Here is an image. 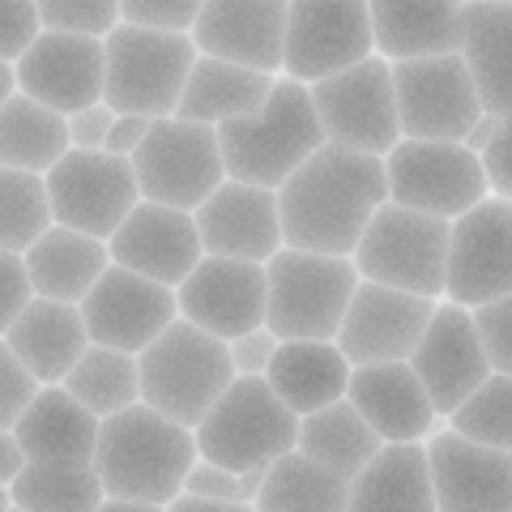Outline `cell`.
Here are the masks:
<instances>
[{
	"mask_svg": "<svg viewBox=\"0 0 512 512\" xmlns=\"http://www.w3.org/2000/svg\"><path fill=\"white\" fill-rule=\"evenodd\" d=\"M175 303L184 320L231 342L235 333L265 325V261L205 252L175 286Z\"/></svg>",
	"mask_w": 512,
	"mask_h": 512,
	"instance_id": "18",
	"label": "cell"
},
{
	"mask_svg": "<svg viewBox=\"0 0 512 512\" xmlns=\"http://www.w3.org/2000/svg\"><path fill=\"white\" fill-rule=\"evenodd\" d=\"M107 252L116 265L137 269V274H146L163 286H180L188 278V269L205 256L192 210H175V205L146 201V197L107 235Z\"/></svg>",
	"mask_w": 512,
	"mask_h": 512,
	"instance_id": "22",
	"label": "cell"
},
{
	"mask_svg": "<svg viewBox=\"0 0 512 512\" xmlns=\"http://www.w3.org/2000/svg\"><path fill=\"white\" fill-rule=\"evenodd\" d=\"M30 295H35V286H30L22 252L0 248V338H5V329L13 325V316L30 303Z\"/></svg>",
	"mask_w": 512,
	"mask_h": 512,
	"instance_id": "47",
	"label": "cell"
},
{
	"mask_svg": "<svg viewBox=\"0 0 512 512\" xmlns=\"http://www.w3.org/2000/svg\"><path fill=\"white\" fill-rule=\"evenodd\" d=\"M180 491H188V495H218V500H231V504L252 508V504L244 500V491H239V470L218 466V461L201 457V453H197V461L188 466Z\"/></svg>",
	"mask_w": 512,
	"mask_h": 512,
	"instance_id": "46",
	"label": "cell"
},
{
	"mask_svg": "<svg viewBox=\"0 0 512 512\" xmlns=\"http://www.w3.org/2000/svg\"><path fill=\"white\" fill-rule=\"evenodd\" d=\"M350 483L325 470L320 461H312L299 448H286L282 457H274L265 466V483L256 491L261 512H346Z\"/></svg>",
	"mask_w": 512,
	"mask_h": 512,
	"instance_id": "35",
	"label": "cell"
},
{
	"mask_svg": "<svg viewBox=\"0 0 512 512\" xmlns=\"http://www.w3.org/2000/svg\"><path fill=\"white\" fill-rule=\"evenodd\" d=\"M43 30L35 0H0V60H18Z\"/></svg>",
	"mask_w": 512,
	"mask_h": 512,
	"instance_id": "44",
	"label": "cell"
},
{
	"mask_svg": "<svg viewBox=\"0 0 512 512\" xmlns=\"http://www.w3.org/2000/svg\"><path fill=\"white\" fill-rule=\"evenodd\" d=\"M350 261H355L359 278L367 282H384V286H397V291L440 299L444 261H448V218L384 201L367 218Z\"/></svg>",
	"mask_w": 512,
	"mask_h": 512,
	"instance_id": "8",
	"label": "cell"
},
{
	"mask_svg": "<svg viewBox=\"0 0 512 512\" xmlns=\"http://www.w3.org/2000/svg\"><path fill=\"white\" fill-rule=\"evenodd\" d=\"M197 43L188 30L120 22L103 35V99L137 116H175Z\"/></svg>",
	"mask_w": 512,
	"mask_h": 512,
	"instance_id": "4",
	"label": "cell"
},
{
	"mask_svg": "<svg viewBox=\"0 0 512 512\" xmlns=\"http://www.w3.org/2000/svg\"><path fill=\"white\" fill-rule=\"evenodd\" d=\"M389 64L402 137L461 141L474 128V120L483 116V99H478V86L461 52H436Z\"/></svg>",
	"mask_w": 512,
	"mask_h": 512,
	"instance_id": "13",
	"label": "cell"
},
{
	"mask_svg": "<svg viewBox=\"0 0 512 512\" xmlns=\"http://www.w3.org/2000/svg\"><path fill=\"white\" fill-rule=\"evenodd\" d=\"M52 222L86 235L107 239L141 201L133 158L111 150H77L69 146L43 171Z\"/></svg>",
	"mask_w": 512,
	"mask_h": 512,
	"instance_id": "11",
	"label": "cell"
},
{
	"mask_svg": "<svg viewBox=\"0 0 512 512\" xmlns=\"http://www.w3.org/2000/svg\"><path fill=\"white\" fill-rule=\"evenodd\" d=\"M167 512H244V504H231V500H218V495H188V491H175Z\"/></svg>",
	"mask_w": 512,
	"mask_h": 512,
	"instance_id": "52",
	"label": "cell"
},
{
	"mask_svg": "<svg viewBox=\"0 0 512 512\" xmlns=\"http://www.w3.org/2000/svg\"><path fill=\"white\" fill-rule=\"evenodd\" d=\"M278 342H282V338H278V333L269 329V325H256V329L235 333V338L227 342L235 376H265V367H269V359H274Z\"/></svg>",
	"mask_w": 512,
	"mask_h": 512,
	"instance_id": "48",
	"label": "cell"
},
{
	"mask_svg": "<svg viewBox=\"0 0 512 512\" xmlns=\"http://www.w3.org/2000/svg\"><path fill=\"white\" fill-rule=\"evenodd\" d=\"M495 124H500V116H495V111H483V116L474 120V128L466 137H461V146L466 150H474V154H483V146L491 141V133H495Z\"/></svg>",
	"mask_w": 512,
	"mask_h": 512,
	"instance_id": "54",
	"label": "cell"
},
{
	"mask_svg": "<svg viewBox=\"0 0 512 512\" xmlns=\"http://www.w3.org/2000/svg\"><path fill=\"white\" fill-rule=\"evenodd\" d=\"M137 188L146 201H163L175 210H197L210 192L227 180L218 128L205 120L158 116L146 141L133 150Z\"/></svg>",
	"mask_w": 512,
	"mask_h": 512,
	"instance_id": "10",
	"label": "cell"
},
{
	"mask_svg": "<svg viewBox=\"0 0 512 512\" xmlns=\"http://www.w3.org/2000/svg\"><path fill=\"white\" fill-rule=\"evenodd\" d=\"M389 201L384 158L325 141L278 184L282 244L350 256L380 205Z\"/></svg>",
	"mask_w": 512,
	"mask_h": 512,
	"instance_id": "1",
	"label": "cell"
},
{
	"mask_svg": "<svg viewBox=\"0 0 512 512\" xmlns=\"http://www.w3.org/2000/svg\"><path fill=\"white\" fill-rule=\"evenodd\" d=\"M39 393V380L26 372V363L13 355L9 342L0 338V427H13L26 402Z\"/></svg>",
	"mask_w": 512,
	"mask_h": 512,
	"instance_id": "43",
	"label": "cell"
},
{
	"mask_svg": "<svg viewBox=\"0 0 512 512\" xmlns=\"http://www.w3.org/2000/svg\"><path fill=\"white\" fill-rule=\"evenodd\" d=\"M214 128L227 175L256 188H278L303 158L325 146V128L316 120L308 86L286 73L274 77V90H269L261 111L222 120Z\"/></svg>",
	"mask_w": 512,
	"mask_h": 512,
	"instance_id": "3",
	"label": "cell"
},
{
	"mask_svg": "<svg viewBox=\"0 0 512 512\" xmlns=\"http://www.w3.org/2000/svg\"><path fill=\"white\" fill-rule=\"evenodd\" d=\"M137 380L146 406L184 427H197L201 414L235 380V367L227 342L205 333L201 325H192V320L175 316L137 355Z\"/></svg>",
	"mask_w": 512,
	"mask_h": 512,
	"instance_id": "5",
	"label": "cell"
},
{
	"mask_svg": "<svg viewBox=\"0 0 512 512\" xmlns=\"http://www.w3.org/2000/svg\"><path fill=\"white\" fill-rule=\"evenodd\" d=\"M201 5L205 0H120V18L124 22H141V26L188 30Z\"/></svg>",
	"mask_w": 512,
	"mask_h": 512,
	"instance_id": "45",
	"label": "cell"
},
{
	"mask_svg": "<svg viewBox=\"0 0 512 512\" xmlns=\"http://www.w3.org/2000/svg\"><path fill=\"white\" fill-rule=\"evenodd\" d=\"M13 90H18V77H13V64H9V60H0V103H5Z\"/></svg>",
	"mask_w": 512,
	"mask_h": 512,
	"instance_id": "56",
	"label": "cell"
},
{
	"mask_svg": "<svg viewBox=\"0 0 512 512\" xmlns=\"http://www.w3.org/2000/svg\"><path fill=\"white\" fill-rule=\"evenodd\" d=\"M444 423L453 431H461V436L478 440V444L508 448L512 453V376L491 372Z\"/></svg>",
	"mask_w": 512,
	"mask_h": 512,
	"instance_id": "40",
	"label": "cell"
},
{
	"mask_svg": "<svg viewBox=\"0 0 512 512\" xmlns=\"http://www.w3.org/2000/svg\"><path fill=\"white\" fill-rule=\"evenodd\" d=\"M99 512H158V508L146 500H133V495H103Z\"/></svg>",
	"mask_w": 512,
	"mask_h": 512,
	"instance_id": "55",
	"label": "cell"
},
{
	"mask_svg": "<svg viewBox=\"0 0 512 512\" xmlns=\"http://www.w3.org/2000/svg\"><path fill=\"white\" fill-rule=\"evenodd\" d=\"M512 291V201L487 192L466 214L448 218V261L444 295L461 308Z\"/></svg>",
	"mask_w": 512,
	"mask_h": 512,
	"instance_id": "14",
	"label": "cell"
},
{
	"mask_svg": "<svg viewBox=\"0 0 512 512\" xmlns=\"http://www.w3.org/2000/svg\"><path fill=\"white\" fill-rule=\"evenodd\" d=\"M478 163H483L487 188L495 192V197H508L512 201V116H500L491 141L483 146V154H478Z\"/></svg>",
	"mask_w": 512,
	"mask_h": 512,
	"instance_id": "49",
	"label": "cell"
},
{
	"mask_svg": "<svg viewBox=\"0 0 512 512\" xmlns=\"http://www.w3.org/2000/svg\"><path fill=\"white\" fill-rule=\"evenodd\" d=\"M201 248L214 256H239V261H269L282 248V214L278 188H256L244 180H222L197 210Z\"/></svg>",
	"mask_w": 512,
	"mask_h": 512,
	"instance_id": "23",
	"label": "cell"
},
{
	"mask_svg": "<svg viewBox=\"0 0 512 512\" xmlns=\"http://www.w3.org/2000/svg\"><path fill=\"white\" fill-rule=\"evenodd\" d=\"M380 444H384L380 431L355 410L350 397H338V402L303 414V419H299V436H295L299 453H308L325 470L346 478V483L367 466V461H372V453Z\"/></svg>",
	"mask_w": 512,
	"mask_h": 512,
	"instance_id": "34",
	"label": "cell"
},
{
	"mask_svg": "<svg viewBox=\"0 0 512 512\" xmlns=\"http://www.w3.org/2000/svg\"><path fill=\"white\" fill-rule=\"evenodd\" d=\"M355 286L359 269L350 256L282 244L265 261V325L278 338H338Z\"/></svg>",
	"mask_w": 512,
	"mask_h": 512,
	"instance_id": "6",
	"label": "cell"
},
{
	"mask_svg": "<svg viewBox=\"0 0 512 512\" xmlns=\"http://www.w3.org/2000/svg\"><path fill=\"white\" fill-rule=\"evenodd\" d=\"M111 120H116V107H111L107 99L69 111V116H64V124H69V146H77V150H103Z\"/></svg>",
	"mask_w": 512,
	"mask_h": 512,
	"instance_id": "50",
	"label": "cell"
},
{
	"mask_svg": "<svg viewBox=\"0 0 512 512\" xmlns=\"http://www.w3.org/2000/svg\"><path fill=\"white\" fill-rule=\"evenodd\" d=\"M150 124H154V120H150V116H137V111H116V120H111V128H107L103 150L133 158V150L141 146V141H146Z\"/></svg>",
	"mask_w": 512,
	"mask_h": 512,
	"instance_id": "51",
	"label": "cell"
},
{
	"mask_svg": "<svg viewBox=\"0 0 512 512\" xmlns=\"http://www.w3.org/2000/svg\"><path fill=\"white\" fill-rule=\"evenodd\" d=\"M77 402L90 406L99 419L116 414L124 406L141 402V380H137V355L116 346H103V342H90L77 363L69 367V376L60 380Z\"/></svg>",
	"mask_w": 512,
	"mask_h": 512,
	"instance_id": "38",
	"label": "cell"
},
{
	"mask_svg": "<svg viewBox=\"0 0 512 512\" xmlns=\"http://www.w3.org/2000/svg\"><path fill=\"white\" fill-rule=\"evenodd\" d=\"M192 461H197L192 427L167 419L146 402H133L99 423L90 466L103 478V495H133L167 512Z\"/></svg>",
	"mask_w": 512,
	"mask_h": 512,
	"instance_id": "2",
	"label": "cell"
},
{
	"mask_svg": "<svg viewBox=\"0 0 512 512\" xmlns=\"http://www.w3.org/2000/svg\"><path fill=\"white\" fill-rule=\"evenodd\" d=\"M269 90H274V73L248 69V64L235 60H218L197 52L188 69V82L180 94V107L175 116L184 120H205V124H222V120H239L261 111Z\"/></svg>",
	"mask_w": 512,
	"mask_h": 512,
	"instance_id": "33",
	"label": "cell"
},
{
	"mask_svg": "<svg viewBox=\"0 0 512 512\" xmlns=\"http://www.w3.org/2000/svg\"><path fill=\"white\" fill-rule=\"evenodd\" d=\"M197 453L227 470L269 466L286 448H295L299 414L269 389L265 376H235L218 402L192 427Z\"/></svg>",
	"mask_w": 512,
	"mask_h": 512,
	"instance_id": "7",
	"label": "cell"
},
{
	"mask_svg": "<svg viewBox=\"0 0 512 512\" xmlns=\"http://www.w3.org/2000/svg\"><path fill=\"white\" fill-rule=\"evenodd\" d=\"M466 0H367L372 39L384 60L457 52Z\"/></svg>",
	"mask_w": 512,
	"mask_h": 512,
	"instance_id": "30",
	"label": "cell"
},
{
	"mask_svg": "<svg viewBox=\"0 0 512 512\" xmlns=\"http://www.w3.org/2000/svg\"><path fill=\"white\" fill-rule=\"evenodd\" d=\"M22 261H26V274H30L35 295L82 303V295L111 265V252H107V239L52 222V227L22 252Z\"/></svg>",
	"mask_w": 512,
	"mask_h": 512,
	"instance_id": "32",
	"label": "cell"
},
{
	"mask_svg": "<svg viewBox=\"0 0 512 512\" xmlns=\"http://www.w3.org/2000/svg\"><path fill=\"white\" fill-rule=\"evenodd\" d=\"M410 367L423 380L440 419H448L491 376L487 350L478 342L470 308H461L453 299H436V312H431L419 346L410 350Z\"/></svg>",
	"mask_w": 512,
	"mask_h": 512,
	"instance_id": "19",
	"label": "cell"
},
{
	"mask_svg": "<svg viewBox=\"0 0 512 512\" xmlns=\"http://www.w3.org/2000/svg\"><path fill=\"white\" fill-rule=\"evenodd\" d=\"M188 35L205 56L278 77L286 47V0H205Z\"/></svg>",
	"mask_w": 512,
	"mask_h": 512,
	"instance_id": "24",
	"label": "cell"
},
{
	"mask_svg": "<svg viewBox=\"0 0 512 512\" xmlns=\"http://www.w3.org/2000/svg\"><path fill=\"white\" fill-rule=\"evenodd\" d=\"M9 500L22 512H99L103 478L94 466L26 461L9 483Z\"/></svg>",
	"mask_w": 512,
	"mask_h": 512,
	"instance_id": "37",
	"label": "cell"
},
{
	"mask_svg": "<svg viewBox=\"0 0 512 512\" xmlns=\"http://www.w3.org/2000/svg\"><path fill=\"white\" fill-rule=\"evenodd\" d=\"M5 342L39 384H60L77 363V355L90 346V333L77 303L30 295V303L5 329Z\"/></svg>",
	"mask_w": 512,
	"mask_h": 512,
	"instance_id": "27",
	"label": "cell"
},
{
	"mask_svg": "<svg viewBox=\"0 0 512 512\" xmlns=\"http://www.w3.org/2000/svg\"><path fill=\"white\" fill-rule=\"evenodd\" d=\"M18 90L47 103L60 116L103 99V39L39 30L35 43L13 60Z\"/></svg>",
	"mask_w": 512,
	"mask_h": 512,
	"instance_id": "21",
	"label": "cell"
},
{
	"mask_svg": "<svg viewBox=\"0 0 512 512\" xmlns=\"http://www.w3.org/2000/svg\"><path fill=\"white\" fill-rule=\"evenodd\" d=\"M265 380L303 419V414L346 397L350 359L333 338H282L265 367Z\"/></svg>",
	"mask_w": 512,
	"mask_h": 512,
	"instance_id": "29",
	"label": "cell"
},
{
	"mask_svg": "<svg viewBox=\"0 0 512 512\" xmlns=\"http://www.w3.org/2000/svg\"><path fill=\"white\" fill-rule=\"evenodd\" d=\"M26 466V453L18 436H13V427H0V483H13V474Z\"/></svg>",
	"mask_w": 512,
	"mask_h": 512,
	"instance_id": "53",
	"label": "cell"
},
{
	"mask_svg": "<svg viewBox=\"0 0 512 512\" xmlns=\"http://www.w3.org/2000/svg\"><path fill=\"white\" fill-rule=\"evenodd\" d=\"M461 60L478 86L483 111L512 116V5L466 0L461 5Z\"/></svg>",
	"mask_w": 512,
	"mask_h": 512,
	"instance_id": "31",
	"label": "cell"
},
{
	"mask_svg": "<svg viewBox=\"0 0 512 512\" xmlns=\"http://www.w3.org/2000/svg\"><path fill=\"white\" fill-rule=\"evenodd\" d=\"M99 414L82 406L64 384H39V393L13 423L26 461H60V466H90L99 444Z\"/></svg>",
	"mask_w": 512,
	"mask_h": 512,
	"instance_id": "26",
	"label": "cell"
},
{
	"mask_svg": "<svg viewBox=\"0 0 512 512\" xmlns=\"http://www.w3.org/2000/svg\"><path fill=\"white\" fill-rule=\"evenodd\" d=\"M52 227V201L39 171L0 167V248L26 252Z\"/></svg>",
	"mask_w": 512,
	"mask_h": 512,
	"instance_id": "39",
	"label": "cell"
},
{
	"mask_svg": "<svg viewBox=\"0 0 512 512\" xmlns=\"http://www.w3.org/2000/svg\"><path fill=\"white\" fill-rule=\"evenodd\" d=\"M474 316V329H478V342L487 350V363L491 372H508L512 376V291L500 299H487L470 308Z\"/></svg>",
	"mask_w": 512,
	"mask_h": 512,
	"instance_id": "42",
	"label": "cell"
},
{
	"mask_svg": "<svg viewBox=\"0 0 512 512\" xmlns=\"http://www.w3.org/2000/svg\"><path fill=\"white\" fill-rule=\"evenodd\" d=\"M500 5H512V0H500Z\"/></svg>",
	"mask_w": 512,
	"mask_h": 512,
	"instance_id": "58",
	"label": "cell"
},
{
	"mask_svg": "<svg viewBox=\"0 0 512 512\" xmlns=\"http://www.w3.org/2000/svg\"><path fill=\"white\" fill-rule=\"evenodd\" d=\"M316 120L325 128V141L359 154H389L402 141L397 124V94H393V64L380 52L363 56L346 69L320 77L308 86Z\"/></svg>",
	"mask_w": 512,
	"mask_h": 512,
	"instance_id": "9",
	"label": "cell"
},
{
	"mask_svg": "<svg viewBox=\"0 0 512 512\" xmlns=\"http://www.w3.org/2000/svg\"><path fill=\"white\" fill-rule=\"evenodd\" d=\"M5 508H13V500H9V483H0V512Z\"/></svg>",
	"mask_w": 512,
	"mask_h": 512,
	"instance_id": "57",
	"label": "cell"
},
{
	"mask_svg": "<svg viewBox=\"0 0 512 512\" xmlns=\"http://www.w3.org/2000/svg\"><path fill=\"white\" fill-rule=\"evenodd\" d=\"M427 444L436 508L444 512H512V453L478 444L440 423Z\"/></svg>",
	"mask_w": 512,
	"mask_h": 512,
	"instance_id": "20",
	"label": "cell"
},
{
	"mask_svg": "<svg viewBox=\"0 0 512 512\" xmlns=\"http://www.w3.org/2000/svg\"><path fill=\"white\" fill-rule=\"evenodd\" d=\"M346 512H440L423 440H384L350 478Z\"/></svg>",
	"mask_w": 512,
	"mask_h": 512,
	"instance_id": "28",
	"label": "cell"
},
{
	"mask_svg": "<svg viewBox=\"0 0 512 512\" xmlns=\"http://www.w3.org/2000/svg\"><path fill=\"white\" fill-rule=\"evenodd\" d=\"M82 320L90 342L128 350V355H141L158 333H163L175 316H180V303H175V286H163L128 265L111 261L99 282L82 295Z\"/></svg>",
	"mask_w": 512,
	"mask_h": 512,
	"instance_id": "16",
	"label": "cell"
},
{
	"mask_svg": "<svg viewBox=\"0 0 512 512\" xmlns=\"http://www.w3.org/2000/svg\"><path fill=\"white\" fill-rule=\"evenodd\" d=\"M376 52L367 0H286L282 73L312 86Z\"/></svg>",
	"mask_w": 512,
	"mask_h": 512,
	"instance_id": "15",
	"label": "cell"
},
{
	"mask_svg": "<svg viewBox=\"0 0 512 512\" xmlns=\"http://www.w3.org/2000/svg\"><path fill=\"white\" fill-rule=\"evenodd\" d=\"M64 150H69V124L60 111L22 90H13L0 103V167L43 175Z\"/></svg>",
	"mask_w": 512,
	"mask_h": 512,
	"instance_id": "36",
	"label": "cell"
},
{
	"mask_svg": "<svg viewBox=\"0 0 512 512\" xmlns=\"http://www.w3.org/2000/svg\"><path fill=\"white\" fill-rule=\"evenodd\" d=\"M431 312H436V299L359 278L355 295H350V303H346L342 325H338V338L333 342L342 346V355L350 359V367L355 363L410 359V350L419 346Z\"/></svg>",
	"mask_w": 512,
	"mask_h": 512,
	"instance_id": "17",
	"label": "cell"
},
{
	"mask_svg": "<svg viewBox=\"0 0 512 512\" xmlns=\"http://www.w3.org/2000/svg\"><path fill=\"white\" fill-rule=\"evenodd\" d=\"M384 180H389V201L410 205V210L457 218L470 205L487 197V171L478 154L461 141H427L402 137L384 154Z\"/></svg>",
	"mask_w": 512,
	"mask_h": 512,
	"instance_id": "12",
	"label": "cell"
},
{
	"mask_svg": "<svg viewBox=\"0 0 512 512\" xmlns=\"http://www.w3.org/2000/svg\"><path fill=\"white\" fill-rule=\"evenodd\" d=\"M346 397L380 431V440H427L444 423L440 410L431 406L423 380L414 376L410 359L355 363Z\"/></svg>",
	"mask_w": 512,
	"mask_h": 512,
	"instance_id": "25",
	"label": "cell"
},
{
	"mask_svg": "<svg viewBox=\"0 0 512 512\" xmlns=\"http://www.w3.org/2000/svg\"><path fill=\"white\" fill-rule=\"evenodd\" d=\"M43 30H69V35L103 39L111 26H120V0H35Z\"/></svg>",
	"mask_w": 512,
	"mask_h": 512,
	"instance_id": "41",
	"label": "cell"
}]
</instances>
